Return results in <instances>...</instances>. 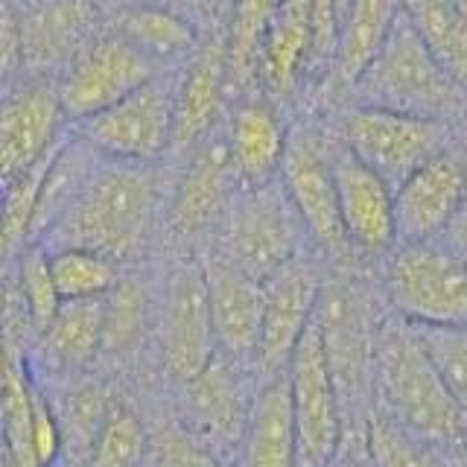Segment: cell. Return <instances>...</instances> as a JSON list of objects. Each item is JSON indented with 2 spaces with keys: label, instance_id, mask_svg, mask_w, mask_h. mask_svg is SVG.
<instances>
[{
  "label": "cell",
  "instance_id": "28",
  "mask_svg": "<svg viewBox=\"0 0 467 467\" xmlns=\"http://www.w3.org/2000/svg\"><path fill=\"white\" fill-rule=\"evenodd\" d=\"M403 9L447 77L467 88V15L450 0H403Z\"/></svg>",
  "mask_w": 467,
  "mask_h": 467
},
{
  "label": "cell",
  "instance_id": "4",
  "mask_svg": "<svg viewBox=\"0 0 467 467\" xmlns=\"http://www.w3.org/2000/svg\"><path fill=\"white\" fill-rule=\"evenodd\" d=\"M316 327L325 348L327 368L339 391L342 409L362 412L368 420L371 409L365 400L374 398V365L379 325L368 289L348 277H330L321 286L316 306Z\"/></svg>",
  "mask_w": 467,
  "mask_h": 467
},
{
  "label": "cell",
  "instance_id": "21",
  "mask_svg": "<svg viewBox=\"0 0 467 467\" xmlns=\"http://www.w3.org/2000/svg\"><path fill=\"white\" fill-rule=\"evenodd\" d=\"M313 0H281L260 41L257 82L275 99H286L313 70Z\"/></svg>",
  "mask_w": 467,
  "mask_h": 467
},
{
  "label": "cell",
  "instance_id": "22",
  "mask_svg": "<svg viewBox=\"0 0 467 467\" xmlns=\"http://www.w3.org/2000/svg\"><path fill=\"white\" fill-rule=\"evenodd\" d=\"M289 135L269 99L248 97L228 117L225 143L243 187H263L281 179Z\"/></svg>",
  "mask_w": 467,
  "mask_h": 467
},
{
  "label": "cell",
  "instance_id": "33",
  "mask_svg": "<svg viewBox=\"0 0 467 467\" xmlns=\"http://www.w3.org/2000/svg\"><path fill=\"white\" fill-rule=\"evenodd\" d=\"M150 450L143 420L126 403H111L106 420L85 456V467H143Z\"/></svg>",
  "mask_w": 467,
  "mask_h": 467
},
{
  "label": "cell",
  "instance_id": "42",
  "mask_svg": "<svg viewBox=\"0 0 467 467\" xmlns=\"http://www.w3.org/2000/svg\"><path fill=\"white\" fill-rule=\"evenodd\" d=\"M450 4L456 6V9H459L462 15H467V0H450Z\"/></svg>",
  "mask_w": 467,
  "mask_h": 467
},
{
  "label": "cell",
  "instance_id": "23",
  "mask_svg": "<svg viewBox=\"0 0 467 467\" xmlns=\"http://www.w3.org/2000/svg\"><path fill=\"white\" fill-rule=\"evenodd\" d=\"M187 412L199 438L211 447H231L243 441L252 400L240 383V365L219 354L193 383H187Z\"/></svg>",
  "mask_w": 467,
  "mask_h": 467
},
{
  "label": "cell",
  "instance_id": "9",
  "mask_svg": "<svg viewBox=\"0 0 467 467\" xmlns=\"http://www.w3.org/2000/svg\"><path fill=\"white\" fill-rule=\"evenodd\" d=\"M301 467H327L345 444V409L316 327L304 333L286 368Z\"/></svg>",
  "mask_w": 467,
  "mask_h": 467
},
{
  "label": "cell",
  "instance_id": "18",
  "mask_svg": "<svg viewBox=\"0 0 467 467\" xmlns=\"http://www.w3.org/2000/svg\"><path fill=\"white\" fill-rule=\"evenodd\" d=\"M202 269L208 281L219 354L237 362L240 368L254 365L263 330V281L243 272L219 252Z\"/></svg>",
  "mask_w": 467,
  "mask_h": 467
},
{
  "label": "cell",
  "instance_id": "5",
  "mask_svg": "<svg viewBox=\"0 0 467 467\" xmlns=\"http://www.w3.org/2000/svg\"><path fill=\"white\" fill-rule=\"evenodd\" d=\"M182 67L161 70L155 79H150L126 99L114 102L111 109L73 123V135L109 161L152 164L167 150H172Z\"/></svg>",
  "mask_w": 467,
  "mask_h": 467
},
{
  "label": "cell",
  "instance_id": "13",
  "mask_svg": "<svg viewBox=\"0 0 467 467\" xmlns=\"http://www.w3.org/2000/svg\"><path fill=\"white\" fill-rule=\"evenodd\" d=\"M219 357L208 281L202 266L175 269L161 310V359L175 383H193Z\"/></svg>",
  "mask_w": 467,
  "mask_h": 467
},
{
  "label": "cell",
  "instance_id": "14",
  "mask_svg": "<svg viewBox=\"0 0 467 467\" xmlns=\"http://www.w3.org/2000/svg\"><path fill=\"white\" fill-rule=\"evenodd\" d=\"M277 182L284 184L306 234L321 252L333 257L350 254V243L345 237L339 213V196H336L333 152H325V146L310 131H292Z\"/></svg>",
  "mask_w": 467,
  "mask_h": 467
},
{
  "label": "cell",
  "instance_id": "7",
  "mask_svg": "<svg viewBox=\"0 0 467 467\" xmlns=\"http://www.w3.org/2000/svg\"><path fill=\"white\" fill-rule=\"evenodd\" d=\"M386 298L418 327H467V266L438 243L398 245L386 263Z\"/></svg>",
  "mask_w": 467,
  "mask_h": 467
},
{
  "label": "cell",
  "instance_id": "40",
  "mask_svg": "<svg viewBox=\"0 0 467 467\" xmlns=\"http://www.w3.org/2000/svg\"><path fill=\"white\" fill-rule=\"evenodd\" d=\"M327 467H374V464H371V459H368V452H362V450H357V447H350V450H348V444H342L339 456H336Z\"/></svg>",
  "mask_w": 467,
  "mask_h": 467
},
{
  "label": "cell",
  "instance_id": "29",
  "mask_svg": "<svg viewBox=\"0 0 467 467\" xmlns=\"http://www.w3.org/2000/svg\"><path fill=\"white\" fill-rule=\"evenodd\" d=\"M33 403L36 389L29 386L24 354L6 348L4 365V432H6V467H41L33 450Z\"/></svg>",
  "mask_w": 467,
  "mask_h": 467
},
{
  "label": "cell",
  "instance_id": "8",
  "mask_svg": "<svg viewBox=\"0 0 467 467\" xmlns=\"http://www.w3.org/2000/svg\"><path fill=\"white\" fill-rule=\"evenodd\" d=\"M161 70L167 67L152 62L150 56L140 53L123 36H117L114 29H99L97 38L82 53H77V58L56 79L70 126L135 94Z\"/></svg>",
  "mask_w": 467,
  "mask_h": 467
},
{
  "label": "cell",
  "instance_id": "43",
  "mask_svg": "<svg viewBox=\"0 0 467 467\" xmlns=\"http://www.w3.org/2000/svg\"><path fill=\"white\" fill-rule=\"evenodd\" d=\"M9 4H15V6H24V4H36V0H9Z\"/></svg>",
  "mask_w": 467,
  "mask_h": 467
},
{
  "label": "cell",
  "instance_id": "11",
  "mask_svg": "<svg viewBox=\"0 0 467 467\" xmlns=\"http://www.w3.org/2000/svg\"><path fill=\"white\" fill-rule=\"evenodd\" d=\"M70 135L58 82L47 77L12 79L0 109V172L9 184L56 152Z\"/></svg>",
  "mask_w": 467,
  "mask_h": 467
},
{
  "label": "cell",
  "instance_id": "26",
  "mask_svg": "<svg viewBox=\"0 0 467 467\" xmlns=\"http://www.w3.org/2000/svg\"><path fill=\"white\" fill-rule=\"evenodd\" d=\"M403 15V0H350L342 12V36L336 67L339 77L354 88L362 70L371 65L383 41Z\"/></svg>",
  "mask_w": 467,
  "mask_h": 467
},
{
  "label": "cell",
  "instance_id": "2",
  "mask_svg": "<svg viewBox=\"0 0 467 467\" xmlns=\"http://www.w3.org/2000/svg\"><path fill=\"white\" fill-rule=\"evenodd\" d=\"M161 204L158 175L150 164H120L102 158L77 202L38 245L88 248L120 263L146 243Z\"/></svg>",
  "mask_w": 467,
  "mask_h": 467
},
{
  "label": "cell",
  "instance_id": "34",
  "mask_svg": "<svg viewBox=\"0 0 467 467\" xmlns=\"http://www.w3.org/2000/svg\"><path fill=\"white\" fill-rule=\"evenodd\" d=\"M15 289L26 306V313L33 316L36 330H44L53 321V316L62 306V296H58L56 277L50 269V252L44 245H29L18 257V281Z\"/></svg>",
  "mask_w": 467,
  "mask_h": 467
},
{
  "label": "cell",
  "instance_id": "25",
  "mask_svg": "<svg viewBox=\"0 0 467 467\" xmlns=\"http://www.w3.org/2000/svg\"><path fill=\"white\" fill-rule=\"evenodd\" d=\"M111 29L161 67H182L202 47L199 26L184 12L150 0L114 9Z\"/></svg>",
  "mask_w": 467,
  "mask_h": 467
},
{
  "label": "cell",
  "instance_id": "44",
  "mask_svg": "<svg viewBox=\"0 0 467 467\" xmlns=\"http://www.w3.org/2000/svg\"><path fill=\"white\" fill-rule=\"evenodd\" d=\"M4 467H6V462H4Z\"/></svg>",
  "mask_w": 467,
  "mask_h": 467
},
{
  "label": "cell",
  "instance_id": "6",
  "mask_svg": "<svg viewBox=\"0 0 467 467\" xmlns=\"http://www.w3.org/2000/svg\"><path fill=\"white\" fill-rule=\"evenodd\" d=\"M304 237L310 234L281 182L243 187L223 219L219 254L237 263L257 281H266L304 254Z\"/></svg>",
  "mask_w": 467,
  "mask_h": 467
},
{
  "label": "cell",
  "instance_id": "36",
  "mask_svg": "<svg viewBox=\"0 0 467 467\" xmlns=\"http://www.w3.org/2000/svg\"><path fill=\"white\" fill-rule=\"evenodd\" d=\"M146 298L138 284H117L106 298V339L102 350H123L140 333Z\"/></svg>",
  "mask_w": 467,
  "mask_h": 467
},
{
  "label": "cell",
  "instance_id": "35",
  "mask_svg": "<svg viewBox=\"0 0 467 467\" xmlns=\"http://www.w3.org/2000/svg\"><path fill=\"white\" fill-rule=\"evenodd\" d=\"M418 339L430 354L447 389L467 409V327H418Z\"/></svg>",
  "mask_w": 467,
  "mask_h": 467
},
{
  "label": "cell",
  "instance_id": "32",
  "mask_svg": "<svg viewBox=\"0 0 467 467\" xmlns=\"http://www.w3.org/2000/svg\"><path fill=\"white\" fill-rule=\"evenodd\" d=\"M50 269L62 301L102 298L120 284L117 263L106 254L88 252V248H56L50 252Z\"/></svg>",
  "mask_w": 467,
  "mask_h": 467
},
{
  "label": "cell",
  "instance_id": "17",
  "mask_svg": "<svg viewBox=\"0 0 467 467\" xmlns=\"http://www.w3.org/2000/svg\"><path fill=\"white\" fill-rule=\"evenodd\" d=\"M467 199V167L441 152L394 187L398 245L435 243Z\"/></svg>",
  "mask_w": 467,
  "mask_h": 467
},
{
  "label": "cell",
  "instance_id": "1",
  "mask_svg": "<svg viewBox=\"0 0 467 467\" xmlns=\"http://www.w3.org/2000/svg\"><path fill=\"white\" fill-rule=\"evenodd\" d=\"M377 406L438 452L467 450V409L447 389L415 325L383 321L374 365Z\"/></svg>",
  "mask_w": 467,
  "mask_h": 467
},
{
  "label": "cell",
  "instance_id": "19",
  "mask_svg": "<svg viewBox=\"0 0 467 467\" xmlns=\"http://www.w3.org/2000/svg\"><path fill=\"white\" fill-rule=\"evenodd\" d=\"M243 182L228 152L225 138H208L193 150L190 167L184 170L172 193L170 225L182 240H193L211 225L223 223Z\"/></svg>",
  "mask_w": 467,
  "mask_h": 467
},
{
  "label": "cell",
  "instance_id": "39",
  "mask_svg": "<svg viewBox=\"0 0 467 467\" xmlns=\"http://www.w3.org/2000/svg\"><path fill=\"white\" fill-rule=\"evenodd\" d=\"M438 245H444L452 257H459L464 266H467V199L462 202L459 213L452 216V223L447 225V231L441 237L435 240Z\"/></svg>",
  "mask_w": 467,
  "mask_h": 467
},
{
  "label": "cell",
  "instance_id": "38",
  "mask_svg": "<svg viewBox=\"0 0 467 467\" xmlns=\"http://www.w3.org/2000/svg\"><path fill=\"white\" fill-rule=\"evenodd\" d=\"M65 447V432H62V420L53 412V406L47 403L44 394L36 391V403H33V450L41 467H53L58 452Z\"/></svg>",
  "mask_w": 467,
  "mask_h": 467
},
{
  "label": "cell",
  "instance_id": "15",
  "mask_svg": "<svg viewBox=\"0 0 467 467\" xmlns=\"http://www.w3.org/2000/svg\"><path fill=\"white\" fill-rule=\"evenodd\" d=\"M102 6V0H36L15 6L26 77H62L77 53L97 38Z\"/></svg>",
  "mask_w": 467,
  "mask_h": 467
},
{
  "label": "cell",
  "instance_id": "3",
  "mask_svg": "<svg viewBox=\"0 0 467 467\" xmlns=\"http://www.w3.org/2000/svg\"><path fill=\"white\" fill-rule=\"evenodd\" d=\"M462 91L464 88L452 82L447 70L427 50L406 9L379 53L371 58V65L354 82L359 106L435 117V120H441L450 109H456Z\"/></svg>",
  "mask_w": 467,
  "mask_h": 467
},
{
  "label": "cell",
  "instance_id": "10",
  "mask_svg": "<svg viewBox=\"0 0 467 467\" xmlns=\"http://www.w3.org/2000/svg\"><path fill=\"white\" fill-rule=\"evenodd\" d=\"M441 123L435 117L357 106L345 117V146L391 187H398L444 152L447 131Z\"/></svg>",
  "mask_w": 467,
  "mask_h": 467
},
{
  "label": "cell",
  "instance_id": "12",
  "mask_svg": "<svg viewBox=\"0 0 467 467\" xmlns=\"http://www.w3.org/2000/svg\"><path fill=\"white\" fill-rule=\"evenodd\" d=\"M321 286L325 277L304 254L263 281V330L254 359V371L263 379L286 374L292 354L316 318Z\"/></svg>",
  "mask_w": 467,
  "mask_h": 467
},
{
  "label": "cell",
  "instance_id": "41",
  "mask_svg": "<svg viewBox=\"0 0 467 467\" xmlns=\"http://www.w3.org/2000/svg\"><path fill=\"white\" fill-rule=\"evenodd\" d=\"M106 6L111 9H123V6H131V4H140V0H102Z\"/></svg>",
  "mask_w": 467,
  "mask_h": 467
},
{
  "label": "cell",
  "instance_id": "24",
  "mask_svg": "<svg viewBox=\"0 0 467 467\" xmlns=\"http://www.w3.org/2000/svg\"><path fill=\"white\" fill-rule=\"evenodd\" d=\"M240 467H301L286 374L263 379L240 441Z\"/></svg>",
  "mask_w": 467,
  "mask_h": 467
},
{
  "label": "cell",
  "instance_id": "30",
  "mask_svg": "<svg viewBox=\"0 0 467 467\" xmlns=\"http://www.w3.org/2000/svg\"><path fill=\"white\" fill-rule=\"evenodd\" d=\"M281 0H234L225 29V47H228V79L231 88H248L257 82V56L260 41L272 15Z\"/></svg>",
  "mask_w": 467,
  "mask_h": 467
},
{
  "label": "cell",
  "instance_id": "37",
  "mask_svg": "<svg viewBox=\"0 0 467 467\" xmlns=\"http://www.w3.org/2000/svg\"><path fill=\"white\" fill-rule=\"evenodd\" d=\"M155 467H219L213 452L204 447L199 438L161 430L155 435Z\"/></svg>",
  "mask_w": 467,
  "mask_h": 467
},
{
  "label": "cell",
  "instance_id": "16",
  "mask_svg": "<svg viewBox=\"0 0 467 467\" xmlns=\"http://www.w3.org/2000/svg\"><path fill=\"white\" fill-rule=\"evenodd\" d=\"M336 196L350 252L365 257H383L398 248L394 223V187L342 143L333 152Z\"/></svg>",
  "mask_w": 467,
  "mask_h": 467
},
{
  "label": "cell",
  "instance_id": "20",
  "mask_svg": "<svg viewBox=\"0 0 467 467\" xmlns=\"http://www.w3.org/2000/svg\"><path fill=\"white\" fill-rule=\"evenodd\" d=\"M228 88V47L225 33H219L211 41H202V47L182 67L172 150H196L211 138L223 114Z\"/></svg>",
  "mask_w": 467,
  "mask_h": 467
},
{
  "label": "cell",
  "instance_id": "31",
  "mask_svg": "<svg viewBox=\"0 0 467 467\" xmlns=\"http://www.w3.org/2000/svg\"><path fill=\"white\" fill-rule=\"evenodd\" d=\"M365 452H368L374 467H444V452H438L406 427H400L377 403L365 420Z\"/></svg>",
  "mask_w": 467,
  "mask_h": 467
},
{
  "label": "cell",
  "instance_id": "27",
  "mask_svg": "<svg viewBox=\"0 0 467 467\" xmlns=\"http://www.w3.org/2000/svg\"><path fill=\"white\" fill-rule=\"evenodd\" d=\"M106 298H79L62 301L53 321L44 327V348L47 357L62 368H79L88 365L106 339Z\"/></svg>",
  "mask_w": 467,
  "mask_h": 467
}]
</instances>
